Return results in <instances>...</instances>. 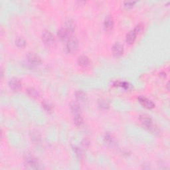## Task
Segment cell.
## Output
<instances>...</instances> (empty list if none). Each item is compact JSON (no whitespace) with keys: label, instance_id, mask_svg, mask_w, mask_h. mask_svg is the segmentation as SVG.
I'll return each instance as SVG.
<instances>
[{"label":"cell","instance_id":"25","mask_svg":"<svg viewBox=\"0 0 170 170\" xmlns=\"http://www.w3.org/2000/svg\"><path fill=\"white\" fill-rule=\"evenodd\" d=\"M82 146L86 147H88L89 146V141L87 140H86V139H85L84 140L82 141Z\"/></svg>","mask_w":170,"mask_h":170},{"label":"cell","instance_id":"8","mask_svg":"<svg viewBox=\"0 0 170 170\" xmlns=\"http://www.w3.org/2000/svg\"><path fill=\"white\" fill-rule=\"evenodd\" d=\"M124 51V48H123V45L122 44L119 43H116L113 45L112 47V53L113 55L115 57H120L121 56L123 53Z\"/></svg>","mask_w":170,"mask_h":170},{"label":"cell","instance_id":"15","mask_svg":"<svg viewBox=\"0 0 170 170\" xmlns=\"http://www.w3.org/2000/svg\"><path fill=\"white\" fill-rule=\"evenodd\" d=\"M71 112L74 114V115L76 114H79L80 112V108L79 104H78L77 103L73 102L71 104Z\"/></svg>","mask_w":170,"mask_h":170},{"label":"cell","instance_id":"16","mask_svg":"<svg viewBox=\"0 0 170 170\" xmlns=\"http://www.w3.org/2000/svg\"><path fill=\"white\" fill-rule=\"evenodd\" d=\"M69 33L66 31V29L65 28H62L59 31H58V36L62 40H65L66 38L68 37L69 36Z\"/></svg>","mask_w":170,"mask_h":170},{"label":"cell","instance_id":"23","mask_svg":"<svg viewBox=\"0 0 170 170\" xmlns=\"http://www.w3.org/2000/svg\"><path fill=\"white\" fill-rule=\"evenodd\" d=\"M74 152L75 153H76V155L78 156V158H82V152L81 150H80L79 147H75V149H74Z\"/></svg>","mask_w":170,"mask_h":170},{"label":"cell","instance_id":"5","mask_svg":"<svg viewBox=\"0 0 170 170\" xmlns=\"http://www.w3.org/2000/svg\"><path fill=\"white\" fill-rule=\"evenodd\" d=\"M27 59L28 62L32 65H39L41 63V59L39 55H36L33 53H29L27 55Z\"/></svg>","mask_w":170,"mask_h":170},{"label":"cell","instance_id":"21","mask_svg":"<svg viewBox=\"0 0 170 170\" xmlns=\"http://www.w3.org/2000/svg\"><path fill=\"white\" fill-rule=\"evenodd\" d=\"M27 94H29V96H32V97H37L39 96V94L37 92V90L33 88H30L27 89Z\"/></svg>","mask_w":170,"mask_h":170},{"label":"cell","instance_id":"17","mask_svg":"<svg viewBox=\"0 0 170 170\" xmlns=\"http://www.w3.org/2000/svg\"><path fill=\"white\" fill-rule=\"evenodd\" d=\"M74 122L76 126H80L83 123V119L80 114H76L74 116Z\"/></svg>","mask_w":170,"mask_h":170},{"label":"cell","instance_id":"7","mask_svg":"<svg viewBox=\"0 0 170 170\" xmlns=\"http://www.w3.org/2000/svg\"><path fill=\"white\" fill-rule=\"evenodd\" d=\"M9 86L12 90L18 91L21 88V82L20 80L16 79V78H13V79L9 80Z\"/></svg>","mask_w":170,"mask_h":170},{"label":"cell","instance_id":"4","mask_svg":"<svg viewBox=\"0 0 170 170\" xmlns=\"http://www.w3.org/2000/svg\"><path fill=\"white\" fill-rule=\"evenodd\" d=\"M140 120L142 122V124L146 126L147 128L150 130H154V126L152 124V119L150 118L148 116L146 115V114H142L140 116Z\"/></svg>","mask_w":170,"mask_h":170},{"label":"cell","instance_id":"6","mask_svg":"<svg viewBox=\"0 0 170 170\" xmlns=\"http://www.w3.org/2000/svg\"><path fill=\"white\" fill-rule=\"evenodd\" d=\"M138 99L139 100V102H140L144 107L147 108V109H152V108H154L155 107V104L153 103V102H152L151 100H149L148 98H146V97L141 96H139Z\"/></svg>","mask_w":170,"mask_h":170},{"label":"cell","instance_id":"18","mask_svg":"<svg viewBox=\"0 0 170 170\" xmlns=\"http://www.w3.org/2000/svg\"><path fill=\"white\" fill-rule=\"evenodd\" d=\"M15 43L17 45V46L18 47H20V48H23V47L26 46V42L23 38L22 37H18L15 41Z\"/></svg>","mask_w":170,"mask_h":170},{"label":"cell","instance_id":"10","mask_svg":"<svg viewBox=\"0 0 170 170\" xmlns=\"http://www.w3.org/2000/svg\"><path fill=\"white\" fill-rule=\"evenodd\" d=\"M65 29L68 32L69 35L72 34L75 29V23L74 21L72 20V19H69V20L66 21L65 23Z\"/></svg>","mask_w":170,"mask_h":170},{"label":"cell","instance_id":"1","mask_svg":"<svg viewBox=\"0 0 170 170\" xmlns=\"http://www.w3.org/2000/svg\"><path fill=\"white\" fill-rule=\"evenodd\" d=\"M25 163L27 168L29 169H41V167L39 165L38 161L31 155H27L25 158Z\"/></svg>","mask_w":170,"mask_h":170},{"label":"cell","instance_id":"9","mask_svg":"<svg viewBox=\"0 0 170 170\" xmlns=\"http://www.w3.org/2000/svg\"><path fill=\"white\" fill-rule=\"evenodd\" d=\"M78 64L82 67L86 68L90 65V61L88 57L85 56V55H82V56L78 58Z\"/></svg>","mask_w":170,"mask_h":170},{"label":"cell","instance_id":"13","mask_svg":"<svg viewBox=\"0 0 170 170\" xmlns=\"http://www.w3.org/2000/svg\"><path fill=\"white\" fill-rule=\"evenodd\" d=\"M136 37V33L134 31V30L130 31L128 32V34L126 35V43L129 45L132 44L134 42Z\"/></svg>","mask_w":170,"mask_h":170},{"label":"cell","instance_id":"12","mask_svg":"<svg viewBox=\"0 0 170 170\" xmlns=\"http://www.w3.org/2000/svg\"><path fill=\"white\" fill-rule=\"evenodd\" d=\"M75 97L76 99L79 101L80 103H84L86 101L87 97H86V94L83 91L79 90L77 91L75 93Z\"/></svg>","mask_w":170,"mask_h":170},{"label":"cell","instance_id":"3","mask_svg":"<svg viewBox=\"0 0 170 170\" xmlns=\"http://www.w3.org/2000/svg\"><path fill=\"white\" fill-rule=\"evenodd\" d=\"M42 40L45 44L51 45L55 42L54 36L49 31H45L42 35Z\"/></svg>","mask_w":170,"mask_h":170},{"label":"cell","instance_id":"22","mask_svg":"<svg viewBox=\"0 0 170 170\" xmlns=\"http://www.w3.org/2000/svg\"><path fill=\"white\" fill-rule=\"evenodd\" d=\"M136 1H125L124 4V6L127 7V8H131L132 7L134 4H136Z\"/></svg>","mask_w":170,"mask_h":170},{"label":"cell","instance_id":"11","mask_svg":"<svg viewBox=\"0 0 170 170\" xmlns=\"http://www.w3.org/2000/svg\"><path fill=\"white\" fill-rule=\"evenodd\" d=\"M104 26L105 30L108 31H111L112 29L114 26V21L112 18H111L110 16H108L107 18L105 19Z\"/></svg>","mask_w":170,"mask_h":170},{"label":"cell","instance_id":"24","mask_svg":"<svg viewBox=\"0 0 170 170\" xmlns=\"http://www.w3.org/2000/svg\"><path fill=\"white\" fill-rule=\"evenodd\" d=\"M43 108L45 109L47 111H51V107L49 104H47V103H43Z\"/></svg>","mask_w":170,"mask_h":170},{"label":"cell","instance_id":"14","mask_svg":"<svg viewBox=\"0 0 170 170\" xmlns=\"http://www.w3.org/2000/svg\"><path fill=\"white\" fill-rule=\"evenodd\" d=\"M104 140L106 142V143H107V144L110 145V146H111L115 144V140H114V138H113V136L109 133L106 134V135L104 136Z\"/></svg>","mask_w":170,"mask_h":170},{"label":"cell","instance_id":"19","mask_svg":"<svg viewBox=\"0 0 170 170\" xmlns=\"http://www.w3.org/2000/svg\"><path fill=\"white\" fill-rule=\"evenodd\" d=\"M98 106L100 108H103V109H107V108L109 107V104H108L107 100L102 99L98 101Z\"/></svg>","mask_w":170,"mask_h":170},{"label":"cell","instance_id":"2","mask_svg":"<svg viewBox=\"0 0 170 170\" xmlns=\"http://www.w3.org/2000/svg\"><path fill=\"white\" fill-rule=\"evenodd\" d=\"M79 43L77 38L75 37H71L68 40V42L66 43V48L69 53H74L77 50Z\"/></svg>","mask_w":170,"mask_h":170},{"label":"cell","instance_id":"20","mask_svg":"<svg viewBox=\"0 0 170 170\" xmlns=\"http://www.w3.org/2000/svg\"><path fill=\"white\" fill-rule=\"evenodd\" d=\"M144 29V26L142 23H139L138 25L136 26V27H135V29H134V31L136 33V34H140L142 31H143V30Z\"/></svg>","mask_w":170,"mask_h":170}]
</instances>
